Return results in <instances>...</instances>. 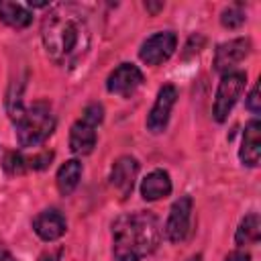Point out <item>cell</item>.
<instances>
[{
  "label": "cell",
  "mask_w": 261,
  "mask_h": 261,
  "mask_svg": "<svg viewBox=\"0 0 261 261\" xmlns=\"http://www.w3.org/2000/svg\"><path fill=\"white\" fill-rule=\"evenodd\" d=\"M224 261H251V255L247 251H243V249H237V251H230L224 257Z\"/></svg>",
  "instance_id": "cell-21"
},
{
  "label": "cell",
  "mask_w": 261,
  "mask_h": 261,
  "mask_svg": "<svg viewBox=\"0 0 261 261\" xmlns=\"http://www.w3.org/2000/svg\"><path fill=\"white\" fill-rule=\"evenodd\" d=\"M177 102V88L173 84H165L159 88L157 96H155V102L147 114V130L153 133V135H159L167 128L169 124V116H171V110Z\"/></svg>",
  "instance_id": "cell-10"
},
{
  "label": "cell",
  "mask_w": 261,
  "mask_h": 261,
  "mask_svg": "<svg viewBox=\"0 0 261 261\" xmlns=\"http://www.w3.org/2000/svg\"><path fill=\"white\" fill-rule=\"evenodd\" d=\"M259 100H261V98H259V86L255 84V86L251 88L247 100H245V108H247L251 114H255V118H257V114L261 112V102H259Z\"/></svg>",
  "instance_id": "cell-20"
},
{
  "label": "cell",
  "mask_w": 261,
  "mask_h": 261,
  "mask_svg": "<svg viewBox=\"0 0 261 261\" xmlns=\"http://www.w3.org/2000/svg\"><path fill=\"white\" fill-rule=\"evenodd\" d=\"M141 198L145 202H157L161 198H167L173 190L171 177L165 169H153L141 179Z\"/></svg>",
  "instance_id": "cell-14"
},
{
  "label": "cell",
  "mask_w": 261,
  "mask_h": 261,
  "mask_svg": "<svg viewBox=\"0 0 261 261\" xmlns=\"http://www.w3.org/2000/svg\"><path fill=\"white\" fill-rule=\"evenodd\" d=\"M245 86H247V73L243 69L226 71L220 75L214 104H212V116L216 122H226L228 114L232 112L234 104L239 102L241 94L245 92Z\"/></svg>",
  "instance_id": "cell-5"
},
{
  "label": "cell",
  "mask_w": 261,
  "mask_h": 261,
  "mask_svg": "<svg viewBox=\"0 0 261 261\" xmlns=\"http://www.w3.org/2000/svg\"><path fill=\"white\" fill-rule=\"evenodd\" d=\"M192 212H194V200L192 196H179L167 214V220L163 224V237L169 243H181L188 239L190 230H192Z\"/></svg>",
  "instance_id": "cell-6"
},
{
  "label": "cell",
  "mask_w": 261,
  "mask_h": 261,
  "mask_svg": "<svg viewBox=\"0 0 261 261\" xmlns=\"http://www.w3.org/2000/svg\"><path fill=\"white\" fill-rule=\"evenodd\" d=\"M14 124L16 141L22 149L43 145L55 130L57 118L47 100H37L29 106H22L16 114L10 116Z\"/></svg>",
  "instance_id": "cell-3"
},
{
  "label": "cell",
  "mask_w": 261,
  "mask_h": 261,
  "mask_svg": "<svg viewBox=\"0 0 261 261\" xmlns=\"http://www.w3.org/2000/svg\"><path fill=\"white\" fill-rule=\"evenodd\" d=\"M82 173H84V165L80 159H67L65 163H61L57 169V175H55V186H57L59 194L71 196L82 179Z\"/></svg>",
  "instance_id": "cell-15"
},
{
  "label": "cell",
  "mask_w": 261,
  "mask_h": 261,
  "mask_svg": "<svg viewBox=\"0 0 261 261\" xmlns=\"http://www.w3.org/2000/svg\"><path fill=\"white\" fill-rule=\"evenodd\" d=\"M188 261H202V255H200V253H196V255H192Z\"/></svg>",
  "instance_id": "cell-25"
},
{
  "label": "cell",
  "mask_w": 261,
  "mask_h": 261,
  "mask_svg": "<svg viewBox=\"0 0 261 261\" xmlns=\"http://www.w3.org/2000/svg\"><path fill=\"white\" fill-rule=\"evenodd\" d=\"M0 261H16V259L6 247H0Z\"/></svg>",
  "instance_id": "cell-23"
},
{
  "label": "cell",
  "mask_w": 261,
  "mask_h": 261,
  "mask_svg": "<svg viewBox=\"0 0 261 261\" xmlns=\"http://www.w3.org/2000/svg\"><path fill=\"white\" fill-rule=\"evenodd\" d=\"M145 8H147V10H151V14H155L157 10H161V8H163V4H161V2H157V4H153V2H145Z\"/></svg>",
  "instance_id": "cell-24"
},
{
  "label": "cell",
  "mask_w": 261,
  "mask_h": 261,
  "mask_svg": "<svg viewBox=\"0 0 261 261\" xmlns=\"http://www.w3.org/2000/svg\"><path fill=\"white\" fill-rule=\"evenodd\" d=\"M253 45L249 37H237L230 41L220 43L214 49V59H212V69L218 71L220 75L226 71H234L237 65L241 61H245V57H249Z\"/></svg>",
  "instance_id": "cell-9"
},
{
  "label": "cell",
  "mask_w": 261,
  "mask_h": 261,
  "mask_svg": "<svg viewBox=\"0 0 261 261\" xmlns=\"http://www.w3.org/2000/svg\"><path fill=\"white\" fill-rule=\"evenodd\" d=\"M0 20L4 24H8L10 29H27L33 22V12L29 8H24L22 4H14V2H0Z\"/></svg>",
  "instance_id": "cell-17"
},
{
  "label": "cell",
  "mask_w": 261,
  "mask_h": 261,
  "mask_svg": "<svg viewBox=\"0 0 261 261\" xmlns=\"http://www.w3.org/2000/svg\"><path fill=\"white\" fill-rule=\"evenodd\" d=\"M41 41L55 65L63 69L80 65L92 47V29L86 12L71 2L49 6L41 20Z\"/></svg>",
  "instance_id": "cell-1"
},
{
  "label": "cell",
  "mask_w": 261,
  "mask_h": 261,
  "mask_svg": "<svg viewBox=\"0 0 261 261\" xmlns=\"http://www.w3.org/2000/svg\"><path fill=\"white\" fill-rule=\"evenodd\" d=\"M61 255H63V249H57L55 253H45L39 261H59V259H61Z\"/></svg>",
  "instance_id": "cell-22"
},
{
  "label": "cell",
  "mask_w": 261,
  "mask_h": 261,
  "mask_svg": "<svg viewBox=\"0 0 261 261\" xmlns=\"http://www.w3.org/2000/svg\"><path fill=\"white\" fill-rule=\"evenodd\" d=\"M139 169H141V163L137 157L133 155H120L112 167H110V175H108V181H110V188L118 194L120 200H126L133 190H135V181L139 177Z\"/></svg>",
  "instance_id": "cell-11"
},
{
  "label": "cell",
  "mask_w": 261,
  "mask_h": 261,
  "mask_svg": "<svg viewBox=\"0 0 261 261\" xmlns=\"http://www.w3.org/2000/svg\"><path fill=\"white\" fill-rule=\"evenodd\" d=\"M261 237V218L257 212H249L241 218L237 232H234V245L237 247H249V245H257Z\"/></svg>",
  "instance_id": "cell-16"
},
{
  "label": "cell",
  "mask_w": 261,
  "mask_h": 261,
  "mask_svg": "<svg viewBox=\"0 0 261 261\" xmlns=\"http://www.w3.org/2000/svg\"><path fill=\"white\" fill-rule=\"evenodd\" d=\"M261 157V122L253 118L245 124L241 147H239V161L245 167H257Z\"/></svg>",
  "instance_id": "cell-13"
},
{
  "label": "cell",
  "mask_w": 261,
  "mask_h": 261,
  "mask_svg": "<svg viewBox=\"0 0 261 261\" xmlns=\"http://www.w3.org/2000/svg\"><path fill=\"white\" fill-rule=\"evenodd\" d=\"M161 239V222L151 210L120 214L112 222V257L114 261H143L157 251Z\"/></svg>",
  "instance_id": "cell-2"
},
{
  "label": "cell",
  "mask_w": 261,
  "mask_h": 261,
  "mask_svg": "<svg viewBox=\"0 0 261 261\" xmlns=\"http://www.w3.org/2000/svg\"><path fill=\"white\" fill-rule=\"evenodd\" d=\"M245 20H247V12L243 4H230L220 12V24L224 29H239L241 24H245Z\"/></svg>",
  "instance_id": "cell-18"
},
{
  "label": "cell",
  "mask_w": 261,
  "mask_h": 261,
  "mask_svg": "<svg viewBox=\"0 0 261 261\" xmlns=\"http://www.w3.org/2000/svg\"><path fill=\"white\" fill-rule=\"evenodd\" d=\"M2 167L8 175H20L24 171H29L27 167V157L20 151H8L2 159Z\"/></svg>",
  "instance_id": "cell-19"
},
{
  "label": "cell",
  "mask_w": 261,
  "mask_h": 261,
  "mask_svg": "<svg viewBox=\"0 0 261 261\" xmlns=\"http://www.w3.org/2000/svg\"><path fill=\"white\" fill-rule=\"evenodd\" d=\"M33 230L41 241L53 243L67 232V220L59 208H45L33 218Z\"/></svg>",
  "instance_id": "cell-12"
},
{
  "label": "cell",
  "mask_w": 261,
  "mask_h": 261,
  "mask_svg": "<svg viewBox=\"0 0 261 261\" xmlns=\"http://www.w3.org/2000/svg\"><path fill=\"white\" fill-rule=\"evenodd\" d=\"M145 82L143 71L130 63V61H122L120 65H116L108 77H106V92L120 96V98H130Z\"/></svg>",
  "instance_id": "cell-8"
},
{
  "label": "cell",
  "mask_w": 261,
  "mask_h": 261,
  "mask_svg": "<svg viewBox=\"0 0 261 261\" xmlns=\"http://www.w3.org/2000/svg\"><path fill=\"white\" fill-rule=\"evenodd\" d=\"M177 49V35L173 31H157L147 37L139 47V59L145 65L157 67L171 59Z\"/></svg>",
  "instance_id": "cell-7"
},
{
  "label": "cell",
  "mask_w": 261,
  "mask_h": 261,
  "mask_svg": "<svg viewBox=\"0 0 261 261\" xmlns=\"http://www.w3.org/2000/svg\"><path fill=\"white\" fill-rule=\"evenodd\" d=\"M104 120V106L100 102H90L84 110L82 116L71 124L69 128V151L73 155H90L96 147L98 135L96 128Z\"/></svg>",
  "instance_id": "cell-4"
}]
</instances>
